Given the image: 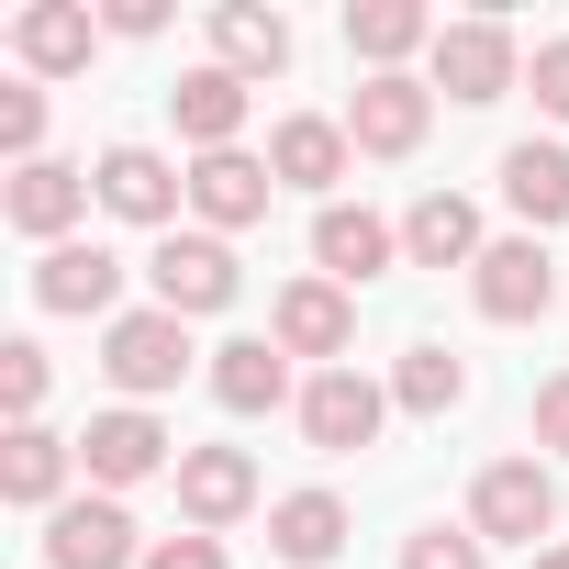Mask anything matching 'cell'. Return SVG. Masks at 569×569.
I'll return each mask as SVG.
<instances>
[{
  "instance_id": "cell-1",
  "label": "cell",
  "mask_w": 569,
  "mask_h": 569,
  "mask_svg": "<svg viewBox=\"0 0 569 569\" xmlns=\"http://www.w3.org/2000/svg\"><path fill=\"white\" fill-rule=\"evenodd\" d=\"M101 369H112V391L123 402H157V391H179L190 380V325L179 313H112V336H101Z\"/></svg>"
},
{
  "instance_id": "cell-2",
  "label": "cell",
  "mask_w": 569,
  "mask_h": 569,
  "mask_svg": "<svg viewBox=\"0 0 569 569\" xmlns=\"http://www.w3.org/2000/svg\"><path fill=\"white\" fill-rule=\"evenodd\" d=\"M547 525H558V480L536 458H491L469 491V536L480 547H547Z\"/></svg>"
},
{
  "instance_id": "cell-3",
  "label": "cell",
  "mask_w": 569,
  "mask_h": 569,
  "mask_svg": "<svg viewBox=\"0 0 569 569\" xmlns=\"http://www.w3.org/2000/svg\"><path fill=\"white\" fill-rule=\"evenodd\" d=\"M146 279H157V313H223L234 291H246V268H234V246L223 234H157V257H146Z\"/></svg>"
},
{
  "instance_id": "cell-4",
  "label": "cell",
  "mask_w": 569,
  "mask_h": 569,
  "mask_svg": "<svg viewBox=\"0 0 569 569\" xmlns=\"http://www.w3.org/2000/svg\"><path fill=\"white\" fill-rule=\"evenodd\" d=\"M79 469H90L101 491H134V480L179 469V447H168V425H157L146 402H112V413H90V436H79Z\"/></svg>"
},
{
  "instance_id": "cell-5",
  "label": "cell",
  "mask_w": 569,
  "mask_h": 569,
  "mask_svg": "<svg viewBox=\"0 0 569 569\" xmlns=\"http://www.w3.org/2000/svg\"><path fill=\"white\" fill-rule=\"evenodd\" d=\"M380 425H391V391H380L369 369H313V391H302V436H313L325 458H358Z\"/></svg>"
},
{
  "instance_id": "cell-6",
  "label": "cell",
  "mask_w": 569,
  "mask_h": 569,
  "mask_svg": "<svg viewBox=\"0 0 569 569\" xmlns=\"http://www.w3.org/2000/svg\"><path fill=\"white\" fill-rule=\"evenodd\" d=\"M90 190H101V212H123V223H168V234H179L190 168H168L157 146H112V157L90 168Z\"/></svg>"
},
{
  "instance_id": "cell-7",
  "label": "cell",
  "mask_w": 569,
  "mask_h": 569,
  "mask_svg": "<svg viewBox=\"0 0 569 569\" xmlns=\"http://www.w3.org/2000/svg\"><path fill=\"white\" fill-rule=\"evenodd\" d=\"M46 569H146V558H134V513H123L112 491L57 502V513H46Z\"/></svg>"
},
{
  "instance_id": "cell-8",
  "label": "cell",
  "mask_w": 569,
  "mask_h": 569,
  "mask_svg": "<svg viewBox=\"0 0 569 569\" xmlns=\"http://www.w3.org/2000/svg\"><path fill=\"white\" fill-rule=\"evenodd\" d=\"M425 123H436V90L425 79H358V101H347V146L358 157H413Z\"/></svg>"
},
{
  "instance_id": "cell-9",
  "label": "cell",
  "mask_w": 569,
  "mask_h": 569,
  "mask_svg": "<svg viewBox=\"0 0 569 569\" xmlns=\"http://www.w3.org/2000/svg\"><path fill=\"white\" fill-rule=\"evenodd\" d=\"M268 190H279V168H268V157H246V146H223V157H190V212H201V234L268 223Z\"/></svg>"
},
{
  "instance_id": "cell-10",
  "label": "cell",
  "mask_w": 569,
  "mask_h": 569,
  "mask_svg": "<svg viewBox=\"0 0 569 569\" xmlns=\"http://www.w3.org/2000/svg\"><path fill=\"white\" fill-rule=\"evenodd\" d=\"M469 291H480V313H491V325H536V313L558 302V268H547V246H536V234H502V246L469 268Z\"/></svg>"
},
{
  "instance_id": "cell-11",
  "label": "cell",
  "mask_w": 569,
  "mask_h": 569,
  "mask_svg": "<svg viewBox=\"0 0 569 569\" xmlns=\"http://www.w3.org/2000/svg\"><path fill=\"white\" fill-rule=\"evenodd\" d=\"M391 257H402V234H391V223H380L369 201H325V212H313V268L336 279V291H358V279H380Z\"/></svg>"
},
{
  "instance_id": "cell-12",
  "label": "cell",
  "mask_w": 569,
  "mask_h": 569,
  "mask_svg": "<svg viewBox=\"0 0 569 569\" xmlns=\"http://www.w3.org/2000/svg\"><path fill=\"white\" fill-rule=\"evenodd\" d=\"M436 90H447V101H502V90H513V34H502L491 12L447 23V34H436Z\"/></svg>"
},
{
  "instance_id": "cell-13",
  "label": "cell",
  "mask_w": 569,
  "mask_h": 569,
  "mask_svg": "<svg viewBox=\"0 0 569 569\" xmlns=\"http://www.w3.org/2000/svg\"><path fill=\"white\" fill-rule=\"evenodd\" d=\"M246 502H257V458L246 447H179V513H190V536H223Z\"/></svg>"
},
{
  "instance_id": "cell-14",
  "label": "cell",
  "mask_w": 569,
  "mask_h": 569,
  "mask_svg": "<svg viewBox=\"0 0 569 569\" xmlns=\"http://www.w3.org/2000/svg\"><path fill=\"white\" fill-rule=\"evenodd\" d=\"M0 212H12V234H46V246H68V223L90 212V168H68V157H34V168H12Z\"/></svg>"
},
{
  "instance_id": "cell-15",
  "label": "cell",
  "mask_w": 569,
  "mask_h": 569,
  "mask_svg": "<svg viewBox=\"0 0 569 569\" xmlns=\"http://www.w3.org/2000/svg\"><path fill=\"white\" fill-rule=\"evenodd\" d=\"M268 336H279V358H347L358 313H347V291H336V279H291V291L268 302Z\"/></svg>"
},
{
  "instance_id": "cell-16",
  "label": "cell",
  "mask_w": 569,
  "mask_h": 569,
  "mask_svg": "<svg viewBox=\"0 0 569 569\" xmlns=\"http://www.w3.org/2000/svg\"><path fill=\"white\" fill-rule=\"evenodd\" d=\"M34 302H46V313H112V302H123V257H112V246H79V234L46 246V257H34Z\"/></svg>"
},
{
  "instance_id": "cell-17",
  "label": "cell",
  "mask_w": 569,
  "mask_h": 569,
  "mask_svg": "<svg viewBox=\"0 0 569 569\" xmlns=\"http://www.w3.org/2000/svg\"><path fill=\"white\" fill-rule=\"evenodd\" d=\"M402 257H413V268H480V257H491V246H480V201L425 190V201L402 212Z\"/></svg>"
},
{
  "instance_id": "cell-18",
  "label": "cell",
  "mask_w": 569,
  "mask_h": 569,
  "mask_svg": "<svg viewBox=\"0 0 569 569\" xmlns=\"http://www.w3.org/2000/svg\"><path fill=\"white\" fill-rule=\"evenodd\" d=\"M90 46H101V23L79 12V0H34V12L12 23V57H23L34 79H79V68H90Z\"/></svg>"
},
{
  "instance_id": "cell-19",
  "label": "cell",
  "mask_w": 569,
  "mask_h": 569,
  "mask_svg": "<svg viewBox=\"0 0 569 569\" xmlns=\"http://www.w3.org/2000/svg\"><path fill=\"white\" fill-rule=\"evenodd\" d=\"M212 402L223 413H279V402H291V358H279V336L212 347Z\"/></svg>"
},
{
  "instance_id": "cell-20",
  "label": "cell",
  "mask_w": 569,
  "mask_h": 569,
  "mask_svg": "<svg viewBox=\"0 0 569 569\" xmlns=\"http://www.w3.org/2000/svg\"><path fill=\"white\" fill-rule=\"evenodd\" d=\"M168 123H179L201 157H223V146L246 134V79H234V68H190V79L168 90Z\"/></svg>"
},
{
  "instance_id": "cell-21",
  "label": "cell",
  "mask_w": 569,
  "mask_h": 569,
  "mask_svg": "<svg viewBox=\"0 0 569 569\" xmlns=\"http://www.w3.org/2000/svg\"><path fill=\"white\" fill-rule=\"evenodd\" d=\"M436 34H447V23L413 12V0H347V46L369 57V79H402V57L436 46Z\"/></svg>"
},
{
  "instance_id": "cell-22",
  "label": "cell",
  "mask_w": 569,
  "mask_h": 569,
  "mask_svg": "<svg viewBox=\"0 0 569 569\" xmlns=\"http://www.w3.org/2000/svg\"><path fill=\"white\" fill-rule=\"evenodd\" d=\"M347 123H325V112H291V123H279L268 134V168H279V190H336L347 179Z\"/></svg>"
},
{
  "instance_id": "cell-23",
  "label": "cell",
  "mask_w": 569,
  "mask_h": 569,
  "mask_svg": "<svg viewBox=\"0 0 569 569\" xmlns=\"http://www.w3.org/2000/svg\"><path fill=\"white\" fill-rule=\"evenodd\" d=\"M212 68H234V79H279V68H291V23L257 12V0H223V12H212Z\"/></svg>"
},
{
  "instance_id": "cell-24",
  "label": "cell",
  "mask_w": 569,
  "mask_h": 569,
  "mask_svg": "<svg viewBox=\"0 0 569 569\" xmlns=\"http://www.w3.org/2000/svg\"><path fill=\"white\" fill-rule=\"evenodd\" d=\"M68 436H46V425H12V447H0V502H23V513H57V491H68Z\"/></svg>"
},
{
  "instance_id": "cell-25",
  "label": "cell",
  "mask_w": 569,
  "mask_h": 569,
  "mask_svg": "<svg viewBox=\"0 0 569 569\" xmlns=\"http://www.w3.org/2000/svg\"><path fill=\"white\" fill-rule=\"evenodd\" d=\"M502 201L525 212V234H547V223H569V146H513L502 157Z\"/></svg>"
},
{
  "instance_id": "cell-26",
  "label": "cell",
  "mask_w": 569,
  "mask_h": 569,
  "mask_svg": "<svg viewBox=\"0 0 569 569\" xmlns=\"http://www.w3.org/2000/svg\"><path fill=\"white\" fill-rule=\"evenodd\" d=\"M268 547L291 558V569H325L347 547V502L336 491H291V502H268Z\"/></svg>"
},
{
  "instance_id": "cell-27",
  "label": "cell",
  "mask_w": 569,
  "mask_h": 569,
  "mask_svg": "<svg viewBox=\"0 0 569 569\" xmlns=\"http://www.w3.org/2000/svg\"><path fill=\"white\" fill-rule=\"evenodd\" d=\"M391 402H402V413H458V402H469V369H458L447 347H402V369H391Z\"/></svg>"
},
{
  "instance_id": "cell-28",
  "label": "cell",
  "mask_w": 569,
  "mask_h": 569,
  "mask_svg": "<svg viewBox=\"0 0 569 569\" xmlns=\"http://www.w3.org/2000/svg\"><path fill=\"white\" fill-rule=\"evenodd\" d=\"M46 380H57V369H46V347H34V336L0 347V402H12V425H34V413H46Z\"/></svg>"
},
{
  "instance_id": "cell-29",
  "label": "cell",
  "mask_w": 569,
  "mask_h": 569,
  "mask_svg": "<svg viewBox=\"0 0 569 569\" xmlns=\"http://www.w3.org/2000/svg\"><path fill=\"white\" fill-rule=\"evenodd\" d=\"M402 569H491V547H480L469 525H425V536L402 547Z\"/></svg>"
},
{
  "instance_id": "cell-30",
  "label": "cell",
  "mask_w": 569,
  "mask_h": 569,
  "mask_svg": "<svg viewBox=\"0 0 569 569\" xmlns=\"http://www.w3.org/2000/svg\"><path fill=\"white\" fill-rule=\"evenodd\" d=\"M34 146H46V90H0V157L34 168Z\"/></svg>"
},
{
  "instance_id": "cell-31",
  "label": "cell",
  "mask_w": 569,
  "mask_h": 569,
  "mask_svg": "<svg viewBox=\"0 0 569 569\" xmlns=\"http://www.w3.org/2000/svg\"><path fill=\"white\" fill-rule=\"evenodd\" d=\"M525 90H536V112H547V123H569V34H547V46H536Z\"/></svg>"
},
{
  "instance_id": "cell-32",
  "label": "cell",
  "mask_w": 569,
  "mask_h": 569,
  "mask_svg": "<svg viewBox=\"0 0 569 569\" xmlns=\"http://www.w3.org/2000/svg\"><path fill=\"white\" fill-rule=\"evenodd\" d=\"M146 569H223V536H157Z\"/></svg>"
},
{
  "instance_id": "cell-33",
  "label": "cell",
  "mask_w": 569,
  "mask_h": 569,
  "mask_svg": "<svg viewBox=\"0 0 569 569\" xmlns=\"http://www.w3.org/2000/svg\"><path fill=\"white\" fill-rule=\"evenodd\" d=\"M536 447H547V458H569V369L536 391Z\"/></svg>"
},
{
  "instance_id": "cell-34",
  "label": "cell",
  "mask_w": 569,
  "mask_h": 569,
  "mask_svg": "<svg viewBox=\"0 0 569 569\" xmlns=\"http://www.w3.org/2000/svg\"><path fill=\"white\" fill-rule=\"evenodd\" d=\"M101 23H112V34H157V23H168V0H112Z\"/></svg>"
},
{
  "instance_id": "cell-35",
  "label": "cell",
  "mask_w": 569,
  "mask_h": 569,
  "mask_svg": "<svg viewBox=\"0 0 569 569\" xmlns=\"http://www.w3.org/2000/svg\"><path fill=\"white\" fill-rule=\"evenodd\" d=\"M525 569H569V547H536V558H525Z\"/></svg>"
}]
</instances>
